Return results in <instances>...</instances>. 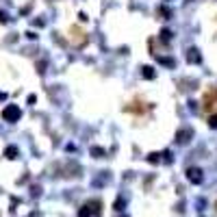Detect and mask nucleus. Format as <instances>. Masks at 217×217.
Here are the masks:
<instances>
[{
    "mask_svg": "<svg viewBox=\"0 0 217 217\" xmlns=\"http://www.w3.org/2000/svg\"><path fill=\"white\" fill-rule=\"evenodd\" d=\"M189 61H200V57H198V52H196V54H189Z\"/></svg>",
    "mask_w": 217,
    "mask_h": 217,
    "instance_id": "obj_6",
    "label": "nucleus"
},
{
    "mask_svg": "<svg viewBox=\"0 0 217 217\" xmlns=\"http://www.w3.org/2000/svg\"><path fill=\"white\" fill-rule=\"evenodd\" d=\"M189 180L191 182H200L202 180V172L200 170H189Z\"/></svg>",
    "mask_w": 217,
    "mask_h": 217,
    "instance_id": "obj_3",
    "label": "nucleus"
},
{
    "mask_svg": "<svg viewBox=\"0 0 217 217\" xmlns=\"http://www.w3.org/2000/svg\"><path fill=\"white\" fill-rule=\"evenodd\" d=\"M146 78H154V72H152V67H143V72H141Z\"/></svg>",
    "mask_w": 217,
    "mask_h": 217,
    "instance_id": "obj_4",
    "label": "nucleus"
},
{
    "mask_svg": "<svg viewBox=\"0 0 217 217\" xmlns=\"http://www.w3.org/2000/svg\"><path fill=\"white\" fill-rule=\"evenodd\" d=\"M208 124L211 128H217V115H208Z\"/></svg>",
    "mask_w": 217,
    "mask_h": 217,
    "instance_id": "obj_5",
    "label": "nucleus"
},
{
    "mask_svg": "<svg viewBox=\"0 0 217 217\" xmlns=\"http://www.w3.org/2000/svg\"><path fill=\"white\" fill-rule=\"evenodd\" d=\"M204 111L208 115H217V89L206 91V95H204Z\"/></svg>",
    "mask_w": 217,
    "mask_h": 217,
    "instance_id": "obj_1",
    "label": "nucleus"
},
{
    "mask_svg": "<svg viewBox=\"0 0 217 217\" xmlns=\"http://www.w3.org/2000/svg\"><path fill=\"white\" fill-rule=\"evenodd\" d=\"M20 117V109L17 107H7L5 109V119H9V122H13V119Z\"/></svg>",
    "mask_w": 217,
    "mask_h": 217,
    "instance_id": "obj_2",
    "label": "nucleus"
}]
</instances>
